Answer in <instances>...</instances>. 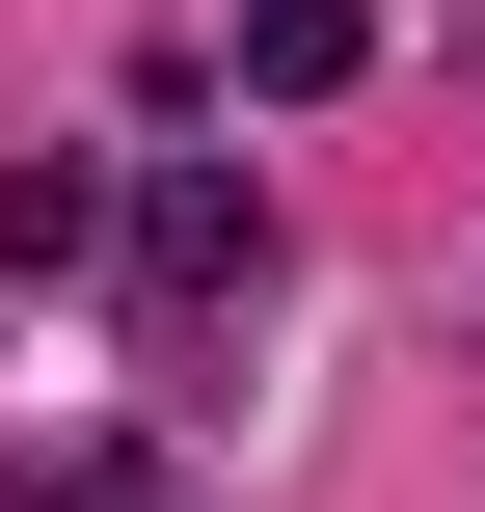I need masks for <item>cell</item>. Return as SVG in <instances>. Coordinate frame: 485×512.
Masks as SVG:
<instances>
[{"label": "cell", "instance_id": "cell-1", "mask_svg": "<svg viewBox=\"0 0 485 512\" xmlns=\"http://www.w3.org/2000/svg\"><path fill=\"white\" fill-rule=\"evenodd\" d=\"M351 54H378V27H351V0H243V81H270V108H324V81H351Z\"/></svg>", "mask_w": 485, "mask_h": 512}, {"label": "cell", "instance_id": "cell-2", "mask_svg": "<svg viewBox=\"0 0 485 512\" xmlns=\"http://www.w3.org/2000/svg\"><path fill=\"white\" fill-rule=\"evenodd\" d=\"M81 243H108V189H81V162H27V189H0V297H27V270H81Z\"/></svg>", "mask_w": 485, "mask_h": 512}, {"label": "cell", "instance_id": "cell-3", "mask_svg": "<svg viewBox=\"0 0 485 512\" xmlns=\"http://www.w3.org/2000/svg\"><path fill=\"white\" fill-rule=\"evenodd\" d=\"M0 512H162V486H135V459H54V486H0Z\"/></svg>", "mask_w": 485, "mask_h": 512}]
</instances>
